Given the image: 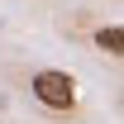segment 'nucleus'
<instances>
[{
	"label": "nucleus",
	"mask_w": 124,
	"mask_h": 124,
	"mask_svg": "<svg viewBox=\"0 0 124 124\" xmlns=\"http://www.w3.org/2000/svg\"><path fill=\"white\" fill-rule=\"evenodd\" d=\"M33 95H38L48 110H72L77 105V81L67 77V72H57V67H48V72L33 77Z\"/></svg>",
	"instance_id": "f257e3e1"
},
{
	"label": "nucleus",
	"mask_w": 124,
	"mask_h": 124,
	"mask_svg": "<svg viewBox=\"0 0 124 124\" xmlns=\"http://www.w3.org/2000/svg\"><path fill=\"white\" fill-rule=\"evenodd\" d=\"M95 48H105V53L124 57V29H119V24H105V29H95Z\"/></svg>",
	"instance_id": "f03ea898"
}]
</instances>
